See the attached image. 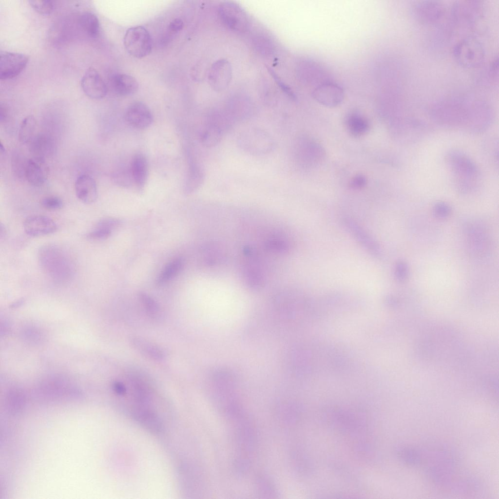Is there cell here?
<instances>
[{
	"mask_svg": "<svg viewBox=\"0 0 499 499\" xmlns=\"http://www.w3.org/2000/svg\"><path fill=\"white\" fill-rule=\"evenodd\" d=\"M7 234V231L5 227L2 223L0 224V239L4 238Z\"/></svg>",
	"mask_w": 499,
	"mask_h": 499,
	"instance_id": "c3c4849f",
	"label": "cell"
},
{
	"mask_svg": "<svg viewBox=\"0 0 499 499\" xmlns=\"http://www.w3.org/2000/svg\"><path fill=\"white\" fill-rule=\"evenodd\" d=\"M345 123L349 134L354 137H360L369 130L370 123L368 119L357 112L347 115Z\"/></svg>",
	"mask_w": 499,
	"mask_h": 499,
	"instance_id": "7402d4cb",
	"label": "cell"
},
{
	"mask_svg": "<svg viewBox=\"0 0 499 499\" xmlns=\"http://www.w3.org/2000/svg\"><path fill=\"white\" fill-rule=\"evenodd\" d=\"M183 27V22L180 19H173L169 24V28L173 31H178L181 30Z\"/></svg>",
	"mask_w": 499,
	"mask_h": 499,
	"instance_id": "bcb514c9",
	"label": "cell"
},
{
	"mask_svg": "<svg viewBox=\"0 0 499 499\" xmlns=\"http://www.w3.org/2000/svg\"><path fill=\"white\" fill-rule=\"evenodd\" d=\"M204 173L201 168L197 165H193L188 180V192H192L197 189L202 183Z\"/></svg>",
	"mask_w": 499,
	"mask_h": 499,
	"instance_id": "e575fe53",
	"label": "cell"
},
{
	"mask_svg": "<svg viewBox=\"0 0 499 499\" xmlns=\"http://www.w3.org/2000/svg\"><path fill=\"white\" fill-rule=\"evenodd\" d=\"M40 203L43 208L50 210H59L63 206L62 199L56 196H46L41 199Z\"/></svg>",
	"mask_w": 499,
	"mask_h": 499,
	"instance_id": "74e56055",
	"label": "cell"
},
{
	"mask_svg": "<svg viewBox=\"0 0 499 499\" xmlns=\"http://www.w3.org/2000/svg\"><path fill=\"white\" fill-rule=\"evenodd\" d=\"M230 68L228 62L219 61L212 66L209 75L210 81L215 88H222L227 85L230 77Z\"/></svg>",
	"mask_w": 499,
	"mask_h": 499,
	"instance_id": "484cf974",
	"label": "cell"
},
{
	"mask_svg": "<svg viewBox=\"0 0 499 499\" xmlns=\"http://www.w3.org/2000/svg\"><path fill=\"white\" fill-rule=\"evenodd\" d=\"M130 171L133 181L139 189L146 184L149 173V166L146 156L142 154H135L131 161Z\"/></svg>",
	"mask_w": 499,
	"mask_h": 499,
	"instance_id": "44dd1931",
	"label": "cell"
},
{
	"mask_svg": "<svg viewBox=\"0 0 499 499\" xmlns=\"http://www.w3.org/2000/svg\"><path fill=\"white\" fill-rule=\"evenodd\" d=\"M54 142L52 138L48 134H37L30 142L29 150L33 157L45 160V158L53 154Z\"/></svg>",
	"mask_w": 499,
	"mask_h": 499,
	"instance_id": "ffe728a7",
	"label": "cell"
},
{
	"mask_svg": "<svg viewBox=\"0 0 499 499\" xmlns=\"http://www.w3.org/2000/svg\"><path fill=\"white\" fill-rule=\"evenodd\" d=\"M269 70L280 88L290 98L292 99H294L295 98V96L290 89L281 81V80L278 77L277 75H276L272 70L269 69Z\"/></svg>",
	"mask_w": 499,
	"mask_h": 499,
	"instance_id": "ee69618b",
	"label": "cell"
},
{
	"mask_svg": "<svg viewBox=\"0 0 499 499\" xmlns=\"http://www.w3.org/2000/svg\"><path fill=\"white\" fill-rule=\"evenodd\" d=\"M412 12L418 21L428 24L439 20L443 16L444 9L439 1L423 0L414 4Z\"/></svg>",
	"mask_w": 499,
	"mask_h": 499,
	"instance_id": "7c38bea8",
	"label": "cell"
},
{
	"mask_svg": "<svg viewBox=\"0 0 499 499\" xmlns=\"http://www.w3.org/2000/svg\"><path fill=\"white\" fill-rule=\"evenodd\" d=\"M37 122L33 115L25 117L20 125L18 138L22 143L30 142L36 135Z\"/></svg>",
	"mask_w": 499,
	"mask_h": 499,
	"instance_id": "4dcf8cb0",
	"label": "cell"
},
{
	"mask_svg": "<svg viewBox=\"0 0 499 499\" xmlns=\"http://www.w3.org/2000/svg\"><path fill=\"white\" fill-rule=\"evenodd\" d=\"M433 212L436 216L441 218L447 217L451 213L450 206L444 202H438L434 205Z\"/></svg>",
	"mask_w": 499,
	"mask_h": 499,
	"instance_id": "60d3db41",
	"label": "cell"
},
{
	"mask_svg": "<svg viewBox=\"0 0 499 499\" xmlns=\"http://www.w3.org/2000/svg\"><path fill=\"white\" fill-rule=\"evenodd\" d=\"M220 9L222 19L228 26L238 31L246 28L247 20L245 15L236 5L225 3Z\"/></svg>",
	"mask_w": 499,
	"mask_h": 499,
	"instance_id": "ac0fdd59",
	"label": "cell"
},
{
	"mask_svg": "<svg viewBox=\"0 0 499 499\" xmlns=\"http://www.w3.org/2000/svg\"><path fill=\"white\" fill-rule=\"evenodd\" d=\"M470 105L456 100L441 101L432 107L430 116L433 122L441 127L463 130Z\"/></svg>",
	"mask_w": 499,
	"mask_h": 499,
	"instance_id": "3957f363",
	"label": "cell"
},
{
	"mask_svg": "<svg viewBox=\"0 0 499 499\" xmlns=\"http://www.w3.org/2000/svg\"><path fill=\"white\" fill-rule=\"evenodd\" d=\"M139 299L146 313L152 318L159 319L161 315L160 308L157 302L151 296L143 291L138 293Z\"/></svg>",
	"mask_w": 499,
	"mask_h": 499,
	"instance_id": "d6a6232c",
	"label": "cell"
},
{
	"mask_svg": "<svg viewBox=\"0 0 499 499\" xmlns=\"http://www.w3.org/2000/svg\"><path fill=\"white\" fill-rule=\"evenodd\" d=\"M493 120V113L487 105L475 102L471 105L463 130L470 134H480L487 130Z\"/></svg>",
	"mask_w": 499,
	"mask_h": 499,
	"instance_id": "9c48e42d",
	"label": "cell"
},
{
	"mask_svg": "<svg viewBox=\"0 0 499 499\" xmlns=\"http://www.w3.org/2000/svg\"><path fill=\"white\" fill-rule=\"evenodd\" d=\"M47 169L44 160L33 157L28 159L25 171V178L31 185L38 186L45 182Z\"/></svg>",
	"mask_w": 499,
	"mask_h": 499,
	"instance_id": "d6986e66",
	"label": "cell"
},
{
	"mask_svg": "<svg viewBox=\"0 0 499 499\" xmlns=\"http://www.w3.org/2000/svg\"><path fill=\"white\" fill-rule=\"evenodd\" d=\"M112 233V231L110 230L94 227L92 230L87 234L86 238L91 240H103L109 238Z\"/></svg>",
	"mask_w": 499,
	"mask_h": 499,
	"instance_id": "ab89813d",
	"label": "cell"
},
{
	"mask_svg": "<svg viewBox=\"0 0 499 499\" xmlns=\"http://www.w3.org/2000/svg\"><path fill=\"white\" fill-rule=\"evenodd\" d=\"M236 143L243 151L256 156L268 154L275 147L272 136L265 130L256 127L241 132L237 137Z\"/></svg>",
	"mask_w": 499,
	"mask_h": 499,
	"instance_id": "277c9868",
	"label": "cell"
},
{
	"mask_svg": "<svg viewBox=\"0 0 499 499\" xmlns=\"http://www.w3.org/2000/svg\"><path fill=\"white\" fill-rule=\"evenodd\" d=\"M7 116V112L4 107H3L2 105L0 106V118L1 121L4 120Z\"/></svg>",
	"mask_w": 499,
	"mask_h": 499,
	"instance_id": "7dc6e473",
	"label": "cell"
},
{
	"mask_svg": "<svg viewBox=\"0 0 499 499\" xmlns=\"http://www.w3.org/2000/svg\"><path fill=\"white\" fill-rule=\"evenodd\" d=\"M424 121L413 117H400L390 122L393 138L403 144L416 143L423 139L430 131Z\"/></svg>",
	"mask_w": 499,
	"mask_h": 499,
	"instance_id": "5b68a950",
	"label": "cell"
},
{
	"mask_svg": "<svg viewBox=\"0 0 499 499\" xmlns=\"http://www.w3.org/2000/svg\"><path fill=\"white\" fill-rule=\"evenodd\" d=\"M124 45L132 56L142 58L148 56L152 49V39L149 31L142 26L129 28L124 37Z\"/></svg>",
	"mask_w": 499,
	"mask_h": 499,
	"instance_id": "ba28073f",
	"label": "cell"
},
{
	"mask_svg": "<svg viewBox=\"0 0 499 499\" xmlns=\"http://www.w3.org/2000/svg\"><path fill=\"white\" fill-rule=\"evenodd\" d=\"M113 388L116 393L121 396L124 395L127 392L125 385L118 381H115L113 383Z\"/></svg>",
	"mask_w": 499,
	"mask_h": 499,
	"instance_id": "f6af8a7d",
	"label": "cell"
},
{
	"mask_svg": "<svg viewBox=\"0 0 499 499\" xmlns=\"http://www.w3.org/2000/svg\"><path fill=\"white\" fill-rule=\"evenodd\" d=\"M292 153L297 164L304 168H312L324 160L326 152L323 147L313 139L301 136L294 142Z\"/></svg>",
	"mask_w": 499,
	"mask_h": 499,
	"instance_id": "8992f818",
	"label": "cell"
},
{
	"mask_svg": "<svg viewBox=\"0 0 499 499\" xmlns=\"http://www.w3.org/2000/svg\"><path fill=\"white\" fill-rule=\"evenodd\" d=\"M78 22L83 30L91 37L96 38L98 35L100 30L99 20L93 13H82L79 16Z\"/></svg>",
	"mask_w": 499,
	"mask_h": 499,
	"instance_id": "f546056e",
	"label": "cell"
},
{
	"mask_svg": "<svg viewBox=\"0 0 499 499\" xmlns=\"http://www.w3.org/2000/svg\"><path fill=\"white\" fill-rule=\"evenodd\" d=\"M28 57L22 53L1 51L0 53V78L6 80L18 76L26 67Z\"/></svg>",
	"mask_w": 499,
	"mask_h": 499,
	"instance_id": "30bf717a",
	"label": "cell"
},
{
	"mask_svg": "<svg viewBox=\"0 0 499 499\" xmlns=\"http://www.w3.org/2000/svg\"><path fill=\"white\" fill-rule=\"evenodd\" d=\"M132 346L145 356L154 360H162L165 354L163 350L159 346L150 342L143 338L134 337L130 339Z\"/></svg>",
	"mask_w": 499,
	"mask_h": 499,
	"instance_id": "cb8c5ba5",
	"label": "cell"
},
{
	"mask_svg": "<svg viewBox=\"0 0 499 499\" xmlns=\"http://www.w3.org/2000/svg\"><path fill=\"white\" fill-rule=\"evenodd\" d=\"M23 229L28 235L40 236L55 232L58 227L51 218L43 215H32L26 218L23 222Z\"/></svg>",
	"mask_w": 499,
	"mask_h": 499,
	"instance_id": "9a60e30c",
	"label": "cell"
},
{
	"mask_svg": "<svg viewBox=\"0 0 499 499\" xmlns=\"http://www.w3.org/2000/svg\"><path fill=\"white\" fill-rule=\"evenodd\" d=\"M312 96L321 105L334 107L342 103L345 94L340 86L326 82L317 85L312 92Z\"/></svg>",
	"mask_w": 499,
	"mask_h": 499,
	"instance_id": "8fae6325",
	"label": "cell"
},
{
	"mask_svg": "<svg viewBox=\"0 0 499 499\" xmlns=\"http://www.w3.org/2000/svg\"><path fill=\"white\" fill-rule=\"evenodd\" d=\"M184 266V260L182 258H175L168 264L161 271L156 279L157 286H162L176 276Z\"/></svg>",
	"mask_w": 499,
	"mask_h": 499,
	"instance_id": "83f0119b",
	"label": "cell"
},
{
	"mask_svg": "<svg viewBox=\"0 0 499 499\" xmlns=\"http://www.w3.org/2000/svg\"><path fill=\"white\" fill-rule=\"evenodd\" d=\"M453 55L456 61L461 67L474 68L482 63L484 51L479 40L474 37H468L455 46Z\"/></svg>",
	"mask_w": 499,
	"mask_h": 499,
	"instance_id": "52a82bcc",
	"label": "cell"
},
{
	"mask_svg": "<svg viewBox=\"0 0 499 499\" xmlns=\"http://www.w3.org/2000/svg\"><path fill=\"white\" fill-rule=\"evenodd\" d=\"M444 159L459 192L468 194L477 189L480 181V173L470 157L463 151L455 149L448 151Z\"/></svg>",
	"mask_w": 499,
	"mask_h": 499,
	"instance_id": "6da1fadb",
	"label": "cell"
},
{
	"mask_svg": "<svg viewBox=\"0 0 499 499\" xmlns=\"http://www.w3.org/2000/svg\"><path fill=\"white\" fill-rule=\"evenodd\" d=\"M38 261L43 272L57 283L69 282L75 272L72 258L61 247L55 244H46L38 251Z\"/></svg>",
	"mask_w": 499,
	"mask_h": 499,
	"instance_id": "7a4b0ae2",
	"label": "cell"
},
{
	"mask_svg": "<svg viewBox=\"0 0 499 499\" xmlns=\"http://www.w3.org/2000/svg\"><path fill=\"white\" fill-rule=\"evenodd\" d=\"M206 123L217 127L225 134L230 129L234 122L226 112L216 111L211 113L208 116Z\"/></svg>",
	"mask_w": 499,
	"mask_h": 499,
	"instance_id": "1f68e13d",
	"label": "cell"
},
{
	"mask_svg": "<svg viewBox=\"0 0 499 499\" xmlns=\"http://www.w3.org/2000/svg\"><path fill=\"white\" fill-rule=\"evenodd\" d=\"M81 86L84 93L93 99L102 98L107 93L105 82L98 72L93 67L88 68L83 76Z\"/></svg>",
	"mask_w": 499,
	"mask_h": 499,
	"instance_id": "5bb4252c",
	"label": "cell"
},
{
	"mask_svg": "<svg viewBox=\"0 0 499 499\" xmlns=\"http://www.w3.org/2000/svg\"><path fill=\"white\" fill-rule=\"evenodd\" d=\"M29 2L33 8L42 15H49L54 9V1L51 0H30Z\"/></svg>",
	"mask_w": 499,
	"mask_h": 499,
	"instance_id": "d590c367",
	"label": "cell"
},
{
	"mask_svg": "<svg viewBox=\"0 0 499 499\" xmlns=\"http://www.w3.org/2000/svg\"><path fill=\"white\" fill-rule=\"evenodd\" d=\"M367 184V179L365 175L358 174L354 175L349 182V188L354 190H359L365 188Z\"/></svg>",
	"mask_w": 499,
	"mask_h": 499,
	"instance_id": "7bdbcfd3",
	"label": "cell"
},
{
	"mask_svg": "<svg viewBox=\"0 0 499 499\" xmlns=\"http://www.w3.org/2000/svg\"><path fill=\"white\" fill-rule=\"evenodd\" d=\"M408 268L406 263L403 261L397 263L395 268V275L399 281H404L408 276Z\"/></svg>",
	"mask_w": 499,
	"mask_h": 499,
	"instance_id": "b9f144b4",
	"label": "cell"
},
{
	"mask_svg": "<svg viewBox=\"0 0 499 499\" xmlns=\"http://www.w3.org/2000/svg\"><path fill=\"white\" fill-rule=\"evenodd\" d=\"M28 159L24 155L16 153L12 158V166L13 170L19 177L25 178V171Z\"/></svg>",
	"mask_w": 499,
	"mask_h": 499,
	"instance_id": "8d00e7d4",
	"label": "cell"
},
{
	"mask_svg": "<svg viewBox=\"0 0 499 499\" xmlns=\"http://www.w3.org/2000/svg\"><path fill=\"white\" fill-rule=\"evenodd\" d=\"M479 225H472L467 230V238L470 250L475 254L481 253L486 248L487 237L486 232Z\"/></svg>",
	"mask_w": 499,
	"mask_h": 499,
	"instance_id": "4316f807",
	"label": "cell"
},
{
	"mask_svg": "<svg viewBox=\"0 0 499 499\" xmlns=\"http://www.w3.org/2000/svg\"><path fill=\"white\" fill-rule=\"evenodd\" d=\"M121 221L116 218L106 217L99 220L95 227L105 229L113 231L121 224Z\"/></svg>",
	"mask_w": 499,
	"mask_h": 499,
	"instance_id": "f35d334b",
	"label": "cell"
},
{
	"mask_svg": "<svg viewBox=\"0 0 499 499\" xmlns=\"http://www.w3.org/2000/svg\"><path fill=\"white\" fill-rule=\"evenodd\" d=\"M225 134L217 127L206 123L200 134V141L203 146L211 148L217 145Z\"/></svg>",
	"mask_w": 499,
	"mask_h": 499,
	"instance_id": "f1b7e54d",
	"label": "cell"
},
{
	"mask_svg": "<svg viewBox=\"0 0 499 499\" xmlns=\"http://www.w3.org/2000/svg\"><path fill=\"white\" fill-rule=\"evenodd\" d=\"M344 223L353 236L371 253L378 255L380 249L378 245L360 226L350 219H345Z\"/></svg>",
	"mask_w": 499,
	"mask_h": 499,
	"instance_id": "d4e9b609",
	"label": "cell"
},
{
	"mask_svg": "<svg viewBox=\"0 0 499 499\" xmlns=\"http://www.w3.org/2000/svg\"><path fill=\"white\" fill-rule=\"evenodd\" d=\"M244 254L243 273L245 281L251 288H258L263 285L264 280L257 256L250 248L245 250Z\"/></svg>",
	"mask_w": 499,
	"mask_h": 499,
	"instance_id": "2e32d148",
	"label": "cell"
},
{
	"mask_svg": "<svg viewBox=\"0 0 499 499\" xmlns=\"http://www.w3.org/2000/svg\"><path fill=\"white\" fill-rule=\"evenodd\" d=\"M112 84L115 92L121 96H130L135 93L138 89V83L132 76L118 74L113 76Z\"/></svg>",
	"mask_w": 499,
	"mask_h": 499,
	"instance_id": "603a6c76",
	"label": "cell"
},
{
	"mask_svg": "<svg viewBox=\"0 0 499 499\" xmlns=\"http://www.w3.org/2000/svg\"><path fill=\"white\" fill-rule=\"evenodd\" d=\"M75 189L77 198L85 204H92L97 198L96 181L89 175L83 174L77 177L75 183Z\"/></svg>",
	"mask_w": 499,
	"mask_h": 499,
	"instance_id": "e0dca14e",
	"label": "cell"
},
{
	"mask_svg": "<svg viewBox=\"0 0 499 499\" xmlns=\"http://www.w3.org/2000/svg\"><path fill=\"white\" fill-rule=\"evenodd\" d=\"M125 117L130 126L140 130L148 128L153 122L150 109L145 103L139 101L134 102L129 106Z\"/></svg>",
	"mask_w": 499,
	"mask_h": 499,
	"instance_id": "4fadbf2b",
	"label": "cell"
},
{
	"mask_svg": "<svg viewBox=\"0 0 499 499\" xmlns=\"http://www.w3.org/2000/svg\"><path fill=\"white\" fill-rule=\"evenodd\" d=\"M483 150L485 155L489 162L494 166L498 167L499 164V141L498 139L490 138L483 143Z\"/></svg>",
	"mask_w": 499,
	"mask_h": 499,
	"instance_id": "836d02e7",
	"label": "cell"
}]
</instances>
